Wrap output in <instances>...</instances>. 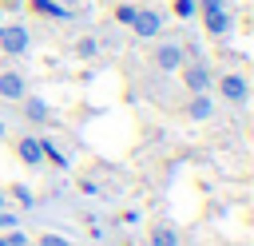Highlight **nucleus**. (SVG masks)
<instances>
[{
	"mask_svg": "<svg viewBox=\"0 0 254 246\" xmlns=\"http://www.w3.org/2000/svg\"><path fill=\"white\" fill-rule=\"evenodd\" d=\"M0 24H4V4H0Z\"/></svg>",
	"mask_w": 254,
	"mask_h": 246,
	"instance_id": "393cba45",
	"label": "nucleus"
},
{
	"mask_svg": "<svg viewBox=\"0 0 254 246\" xmlns=\"http://www.w3.org/2000/svg\"><path fill=\"white\" fill-rule=\"evenodd\" d=\"M151 246H179V234L171 226H155L151 230Z\"/></svg>",
	"mask_w": 254,
	"mask_h": 246,
	"instance_id": "ddd939ff",
	"label": "nucleus"
},
{
	"mask_svg": "<svg viewBox=\"0 0 254 246\" xmlns=\"http://www.w3.org/2000/svg\"><path fill=\"white\" fill-rule=\"evenodd\" d=\"M131 32H135L139 40H155V36L163 32V12H155V8H139L135 20H131Z\"/></svg>",
	"mask_w": 254,
	"mask_h": 246,
	"instance_id": "20e7f679",
	"label": "nucleus"
},
{
	"mask_svg": "<svg viewBox=\"0 0 254 246\" xmlns=\"http://www.w3.org/2000/svg\"><path fill=\"white\" fill-rule=\"evenodd\" d=\"M24 119H28V123H36V127H44V123L52 119V111H48V103H44L40 95H32V99L24 95Z\"/></svg>",
	"mask_w": 254,
	"mask_h": 246,
	"instance_id": "9b49d317",
	"label": "nucleus"
},
{
	"mask_svg": "<svg viewBox=\"0 0 254 246\" xmlns=\"http://www.w3.org/2000/svg\"><path fill=\"white\" fill-rule=\"evenodd\" d=\"M127 246H131V242H127Z\"/></svg>",
	"mask_w": 254,
	"mask_h": 246,
	"instance_id": "bb28decb",
	"label": "nucleus"
},
{
	"mask_svg": "<svg viewBox=\"0 0 254 246\" xmlns=\"http://www.w3.org/2000/svg\"><path fill=\"white\" fill-rule=\"evenodd\" d=\"M28 8L32 12H40V16H48V20H71L75 12L71 8H64L60 0H28Z\"/></svg>",
	"mask_w": 254,
	"mask_h": 246,
	"instance_id": "9d476101",
	"label": "nucleus"
},
{
	"mask_svg": "<svg viewBox=\"0 0 254 246\" xmlns=\"http://www.w3.org/2000/svg\"><path fill=\"white\" fill-rule=\"evenodd\" d=\"M218 8H230L226 0H198V12H218Z\"/></svg>",
	"mask_w": 254,
	"mask_h": 246,
	"instance_id": "aec40b11",
	"label": "nucleus"
},
{
	"mask_svg": "<svg viewBox=\"0 0 254 246\" xmlns=\"http://www.w3.org/2000/svg\"><path fill=\"white\" fill-rule=\"evenodd\" d=\"M214 87H218V95H222L226 103H234V107H246V103H250V79H246L242 71H222V75L214 79Z\"/></svg>",
	"mask_w": 254,
	"mask_h": 246,
	"instance_id": "f257e3e1",
	"label": "nucleus"
},
{
	"mask_svg": "<svg viewBox=\"0 0 254 246\" xmlns=\"http://www.w3.org/2000/svg\"><path fill=\"white\" fill-rule=\"evenodd\" d=\"M194 12H198V0H175V16L179 20H190Z\"/></svg>",
	"mask_w": 254,
	"mask_h": 246,
	"instance_id": "dca6fc26",
	"label": "nucleus"
},
{
	"mask_svg": "<svg viewBox=\"0 0 254 246\" xmlns=\"http://www.w3.org/2000/svg\"><path fill=\"white\" fill-rule=\"evenodd\" d=\"M4 202H8V194H4V190H0V210H4Z\"/></svg>",
	"mask_w": 254,
	"mask_h": 246,
	"instance_id": "5701e85b",
	"label": "nucleus"
},
{
	"mask_svg": "<svg viewBox=\"0 0 254 246\" xmlns=\"http://www.w3.org/2000/svg\"><path fill=\"white\" fill-rule=\"evenodd\" d=\"M0 246H4V238H0Z\"/></svg>",
	"mask_w": 254,
	"mask_h": 246,
	"instance_id": "a878e982",
	"label": "nucleus"
},
{
	"mask_svg": "<svg viewBox=\"0 0 254 246\" xmlns=\"http://www.w3.org/2000/svg\"><path fill=\"white\" fill-rule=\"evenodd\" d=\"M60 4H64V8H75V4H79V0H60Z\"/></svg>",
	"mask_w": 254,
	"mask_h": 246,
	"instance_id": "4be33fe9",
	"label": "nucleus"
},
{
	"mask_svg": "<svg viewBox=\"0 0 254 246\" xmlns=\"http://www.w3.org/2000/svg\"><path fill=\"white\" fill-rule=\"evenodd\" d=\"M16 155H20L28 167H44V143H40L36 135H24V139L16 143Z\"/></svg>",
	"mask_w": 254,
	"mask_h": 246,
	"instance_id": "0eeeda50",
	"label": "nucleus"
},
{
	"mask_svg": "<svg viewBox=\"0 0 254 246\" xmlns=\"http://www.w3.org/2000/svg\"><path fill=\"white\" fill-rule=\"evenodd\" d=\"M135 12H139V8H135V4H119V8H115V20H119V24H127V28H131V20H135Z\"/></svg>",
	"mask_w": 254,
	"mask_h": 246,
	"instance_id": "f3484780",
	"label": "nucleus"
},
{
	"mask_svg": "<svg viewBox=\"0 0 254 246\" xmlns=\"http://www.w3.org/2000/svg\"><path fill=\"white\" fill-rule=\"evenodd\" d=\"M40 143H44V159H52L56 167H67V155H64V151H60L52 139H40Z\"/></svg>",
	"mask_w": 254,
	"mask_h": 246,
	"instance_id": "4468645a",
	"label": "nucleus"
},
{
	"mask_svg": "<svg viewBox=\"0 0 254 246\" xmlns=\"http://www.w3.org/2000/svg\"><path fill=\"white\" fill-rule=\"evenodd\" d=\"M202 24H206V32H210L214 40H226V36L234 32V12H230V8H218V12H202Z\"/></svg>",
	"mask_w": 254,
	"mask_h": 246,
	"instance_id": "423d86ee",
	"label": "nucleus"
},
{
	"mask_svg": "<svg viewBox=\"0 0 254 246\" xmlns=\"http://www.w3.org/2000/svg\"><path fill=\"white\" fill-rule=\"evenodd\" d=\"M183 83H187V91L194 95V91H210L214 87V75H210V67L202 63V60H183Z\"/></svg>",
	"mask_w": 254,
	"mask_h": 246,
	"instance_id": "f03ea898",
	"label": "nucleus"
},
{
	"mask_svg": "<svg viewBox=\"0 0 254 246\" xmlns=\"http://www.w3.org/2000/svg\"><path fill=\"white\" fill-rule=\"evenodd\" d=\"M0 139H4V119H0Z\"/></svg>",
	"mask_w": 254,
	"mask_h": 246,
	"instance_id": "b1692460",
	"label": "nucleus"
},
{
	"mask_svg": "<svg viewBox=\"0 0 254 246\" xmlns=\"http://www.w3.org/2000/svg\"><path fill=\"white\" fill-rule=\"evenodd\" d=\"M28 95V83L20 71H0V99H24Z\"/></svg>",
	"mask_w": 254,
	"mask_h": 246,
	"instance_id": "6e6552de",
	"label": "nucleus"
},
{
	"mask_svg": "<svg viewBox=\"0 0 254 246\" xmlns=\"http://www.w3.org/2000/svg\"><path fill=\"white\" fill-rule=\"evenodd\" d=\"M187 115H190V119H210V115H214V99H210V91H194V95L187 99Z\"/></svg>",
	"mask_w": 254,
	"mask_h": 246,
	"instance_id": "1a4fd4ad",
	"label": "nucleus"
},
{
	"mask_svg": "<svg viewBox=\"0 0 254 246\" xmlns=\"http://www.w3.org/2000/svg\"><path fill=\"white\" fill-rule=\"evenodd\" d=\"M8 194H12V198H16V202H20V206H28V210H32V206H36V194H32V190H28V186H20V183H16V186H12V190H8Z\"/></svg>",
	"mask_w": 254,
	"mask_h": 246,
	"instance_id": "2eb2a0df",
	"label": "nucleus"
},
{
	"mask_svg": "<svg viewBox=\"0 0 254 246\" xmlns=\"http://www.w3.org/2000/svg\"><path fill=\"white\" fill-rule=\"evenodd\" d=\"M0 226H4V230H16V214H12V210H0Z\"/></svg>",
	"mask_w": 254,
	"mask_h": 246,
	"instance_id": "412c9836",
	"label": "nucleus"
},
{
	"mask_svg": "<svg viewBox=\"0 0 254 246\" xmlns=\"http://www.w3.org/2000/svg\"><path fill=\"white\" fill-rule=\"evenodd\" d=\"M75 56H79V60H95V56H99V40H95V36H79V40H75Z\"/></svg>",
	"mask_w": 254,
	"mask_h": 246,
	"instance_id": "f8f14e48",
	"label": "nucleus"
},
{
	"mask_svg": "<svg viewBox=\"0 0 254 246\" xmlns=\"http://www.w3.org/2000/svg\"><path fill=\"white\" fill-rule=\"evenodd\" d=\"M40 246H71L64 234H40Z\"/></svg>",
	"mask_w": 254,
	"mask_h": 246,
	"instance_id": "6ab92c4d",
	"label": "nucleus"
},
{
	"mask_svg": "<svg viewBox=\"0 0 254 246\" xmlns=\"http://www.w3.org/2000/svg\"><path fill=\"white\" fill-rule=\"evenodd\" d=\"M32 44V32L24 24H0V52L4 56H24Z\"/></svg>",
	"mask_w": 254,
	"mask_h": 246,
	"instance_id": "7ed1b4c3",
	"label": "nucleus"
},
{
	"mask_svg": "<svg viewBox=\"0 0 254 246\" xmlns=\"http://www.w3.org/2000/svg\"><path fill=\"white\" fill-rule=\"evenodd\" d=\"M183 40H167V44H159L155 48V67L159 71H179L183 67Z\"/></svg>",
	"mask_w": 254,
	"mask_h": 246,
	"instance_id": "39448f33",
	"label": "nucleus"
},
{
	"mask_svg": "<svg viewBox=\"0 0 254 246\" xmlns=\"http://www.w3.org/2000/svg\"><path fill=\"white\" fill-rule=\"evenodd\" d=\"M4 238V246H28V234H20V230H12V234H0Z\"/></svg>",
	"mask_w": 254,
	"mask_h": 246,
	"instance_id": "a211bd4d",
	"label": "nucleus"
}]
</instances>
